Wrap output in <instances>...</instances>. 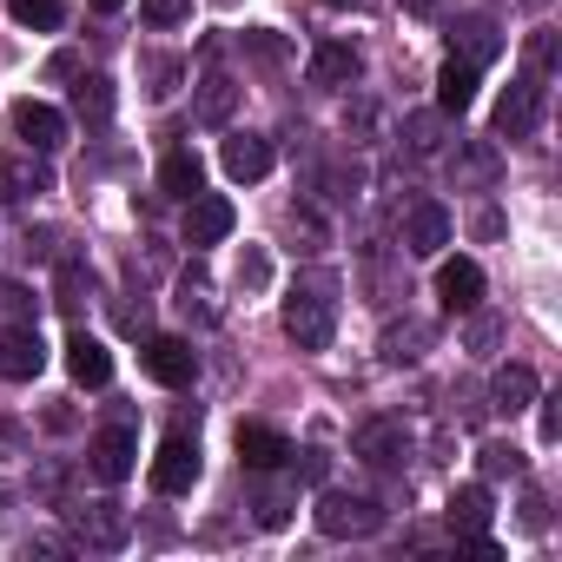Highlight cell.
Segmentation results:
<instances>
[{
    "instance_id": "28",
    "label": "cell",
    "mask_w": 562,
    "mask_h": 562,
    "mask_svg": "<svg viewBox=\"0 0 562 562\" xmlns=\"http://www.w3.org/2000/svg\"><path fill=\"white\" fill-rule=\"evenodd\" d=\"M8 14H14L21 27H34V34H54V27L67 21V8H60V0H8Z\"/></svg>"
},
{
    "instance_id": "25",
    "label": "cell",
    "mask_w": 562,
    "mask_h": 562,
    "mask_svg": "<svg viewBox=\"0 0 562 562\" xmlns=\"http://www.w3.org/2000/svg\"><path fill=\"white\" fill-rule=\"evenodd\" d=\"M424 345H430V325H417V318H404V325H391L384 331V364H417L424 358Z\"/></svg>"
},
{
    "instance_id": "14",
    "label": "cell",
    "mask_w": 562,
    "mask_h": 562,
    "mask_svg": "<svg viewBox=\"0 0 562 562\" xmlns=\"http://www.w3.org/2000/svg\"><path fill=\"white\" fill-rule=\"evenodd\" d=\"M496 54H503V34H496L490 14H463V21H450V60L483 67V60H496Z\"/></svg>"
},
{
    "instance_id": "42",
    "label": "cell",
    "mask_w": 562,
    "mask_h": 562,
    "mask_svg": "<svg viewBox=\"0 0 562 562\" xmlns=\"http://www.w3.org/2000/svg\"><path fill=\"white\" fill-rule=\"evenodd\" d=\"M470 345L490 351V345H496V318H476V325H470Z\"/></svg>"
},
{
    "instance_id": "24",
    "label": "cell",
    "mask_w": 562,
    "mask_h": 562,
    "mask_svg": "<svg viewBox=\"0 0 562 562\" xmlns=\"http://www.w3.org/2000/svg\"><path fill=\"white\" fill-rule=\"evenodd\" d=\"M232 106H238V87H232L225 74H205V80H199V106H192V113H199L205 126H225V120H232Z\"/></svg>"
},
{
    "instance_id": "16",
    "label": "cell",
    "mask_w": 562,
    "mask_h": 562,
    "mask_svg": "<svg viewBox=\"0 0 562 562\" xmlns=\"http://www.w3.org/2000/svg\"><path fill=\"white\" fill-rule=\"evenodd\" d=\"M232 232V199H218V192H199V199H186V245L199 251V245H218Z\"/></svg>"
},
{
    "instance_id": "23",
    "label": "cell",
    "mask_w": 562,
    "mask_h": 562,
    "mask_svg": "<svg viewBox=\"0 0 562 562\" xmlns=\"http://www.w3.org/2000/svg\"><path fill=\"white\" fill-rule=\"evenodd\" d=\"M476 100V67L470 60H443L437 67V113H470Z\"/></svg>"
},
{
    "instance_id": "32",
    "label": "cell",
    "mask_w": 562,
    "mask_h": 562,
    "mask_svg": "<svg viewBox=\"0 0 562 562\" xmlns=\"http://www.w3.org/2000/svg\"><path fill=\"white\" fill-rule=\"evenodd\" d=\"M139 21L146 27H179V21H192V0H139Z\"/></svg>"
},
{
    "instance_id": "31",
    "label": "cell",
    "mask_w": 562,
    "mask_h": 562,
    "mask_svg": "<svg viewBox=\"0 0 562 562\" xmlns=\"http://www.w3.org/2000/svg\"><path fill=\"white\" fill-rule=\"evenodd\" d=\"M87 299H93V271H87L80 258H67V265H60V305L80 318V305H87Z\"/></svg>"
},
{
    "instance_id": "8",
    "label": "cell",
    "mask_w": 562,
    "mask_h": 562,
    "mask_svg": "<svg viewBox=\"0 0 562 562\" xmlns=\"http://www.w3.org/2000/svg\"><path fill=\"white\" fill-rule=\"evenodd\" d=\"M199 483V443L186 437V430H172L166 443H159V457H153V490L159 496H186Z\"/></svg>"
},
{
    "instance_id": "46",
    "label": "cell",
    "mask_w": 562,
    "mask_h": 562,
    "mask_svg": "<svg viewBox=\"0 0 562 562\" xmlns=\"http://www.w3.org/2000/svg\"><path fill=\"white\" fill-rule=\"evenodd\" d=\"M93 8H100V14H113V8H126V0H93Z\"/></svg>"
},
{
    "instance_id": "41",
    "label": "cell",
    "mask_w": 562,
    "mask_h": 562,
    "mask_svg": "<svg viewBox=\"0 0 562 562\" xmlns=\"http://www.w3.org/2000/svg\"><path fill=\"white\" fill-rule=\"evenodd\" d=\"M292 457H299V450H292ZM299 476H305V483H325V450H305V457H299Z\"/></svg>"
},
{
    "instance_id": "5",
    "label": "cell",
    "mask_w": 562,
    "mask_h": 562,
    "mask_svg": "<svg viewBox=\"0 0 562 562\" xmlns=\"http://www.w3.org/2000/svg\"><path fill=\"white\" fill-rule=\"evenodd\" d=\"M536 113H542V74H516L509 93L496 100V139H522V133H536Z\"/></svg>"
},
{
    "instance_id": "27",
    "label": "cell",
    "mask_w": 562,
    "mask_h": 562,
    "mask_svg": "<svg viewBox=\"0 0 562 562\" xmlns=\"http://www.w3.org/2000/svg\"><path fill=\"white\" fill-rule=\"evenodd\" d=\"M74 106H80V120H93V126H106V120H113V80H100V74H87V80L74 87Z\"/></svg>"
},
{
    "instance_id": "45",
    "label": "cell",
    "mask_w": 562,
    "mask_h": 562,
    "mask_svg": "<svg viewBox=\"0 0 562 562\" xmlns=\"http://www.w3.org/2000/svg\"><path fill=\"white\" fill-rule=\"evenodd\" d=\"M8 516H14V483H0V529H8Z\"/></svg>"
},
{
    "instance_id": "6",
    "label": "cell",
    "mask_w": 562,
    "mask_h": 562,
    "mask_svg": "<svg viewBox=\"0 0 562 562\" xmlns=\"http://www.w3.org/2000/svg\"><path fill=\"white\" fill-rule=\"evenodd\" d=\"M139 364H146V378L166 384V391H186V384L199 378V351H192L186 338H146Z\"/></svg>"
},
{
    "instance_id": "1",
    "label": "cell",
    "mask_w": 562,
    "mask_h": 562,
    "mask_svg": "<svg viewBox=\"0 0 562 562\" xmlns=\"http://www.w3.org/2000/svg\"><path fill=\"white\" fill-rule=\"evenodd\" d=\"M331 292H338L331 278H305V285H292V299H285V338L299 351H325L331 345V331H338V299Z\"/></svg>"
},
{
    "instance_id": "11",
    "label": "cell",
    "mask_w": 562,
    "mask_h": 562,
    "mask_svg": "<svg viewBox=\"0 0 562 562\" xmlns=\"http://www.w3.org/2000/svg\"><path fill=\"white\" fill-rule=\"evenodd\" d=\"M443 245H450V212L437 199H411V212H404V251L437 258Z\"/></svg>"
},
{
    "instance_id": "7",
    "label": "cell",
    "mask_w": 562,
    "mask_h": 562,
    "mask_svg": "<svg viewBox=\"0 0 562 562\" xmlns=\"http://www.w3.org/2000/svg\"><path fill=\"white\" fill-rule=\"evenodd\" d=\"M87 463H93L100 483H126V476L139 470V437H133L126 424H106V430L87 443Z\"/></svg>"
},
{
    "instance_id": "29",
    "label": "cell",
    "mask_w": 562,
    "mask_h": 562,
    "mask_svg": "<svg viewBox=\"0 0 562 562\" xmlns=\"http://www.w3.org/2000/svg\"><path fill=\"white\" fill-rule=\"evenodd\" d=\"M179 312H199V318H205V325H212V318H218V305H212V278H205V271H199V265H192V271H186V278H179Z\"/></svg>"
},
{
    "instance_id": "34",
    "label": "cell",
    "mask_w": 562,
    "mask_h": 562,
    "mask_svg": "<svg viewBox=\"0 0 562 562\" xmlns=\"http://www.w3.org/2000/svg\"><path fill=\"white\" fill-rule=\"evenodd\" d=\"M238 285H245V292H265V285H271V258H265L258 245H245V258H238Z\"/></svg>"
},
{
    "instance_id": "13",
    "label": "cell",
    "mask_w": 562,
    "mask_h": 562,
    "mask_svg": "<svg viewBox=\"0 0 562 562\" xmlns=\"http://www.w3.org/2000/svg\"><path fill=\"white\" fill-rule=\"evenodd\" d=\"M47 186H54V172L41 166V153H0V205H21Z\"/></svg>"
},
{
    "instance_id": "17",
    "label": "cell",
    "mask_w": 562,
    "mask_h": 562,
    "mask_svg": "<svg viewBox=\"0 0 562 562\" xmlns=\"http://www.w3.org/2000/svg\"><path fill=\"white\" fill-rule=\"evenodd\" d=\"M312 87H358V74H364V54L351 47V41H325L318 54H312Z\"/></svg>"
},
{
    "instance_id": "44",
    "label": "cell",
    "mask_w": 562,
    "mask_h": 562,
    "mask_svg": "<svg viewBox=\"0 0 562 562\" xmlns=\"http://www.w3.org/2000/svg\"><path fill=\"white\" fill-rule=\"evenodd\" d=\"M67 549H74L67 536H34V555H67Z\"/></svg>"
},
{
    "instance_id": "4",
    "label": "cell",
    "mask_w": 562,
    "mask_h": 562,
    "mask_svg": "<svg viewBox=\"0 0 562 562\" xmlns=\"http://www.w3.org/2000/svg\"><path fill=\"white\" fill-rule=\"evenodd\" d=\"M67 516H74V536H80L87 549H100V555L126 549V536H133V516H126L120 503H80V509H67Z\"/></svg>"
},
{
    "instance_id": "43",
    "label": "cell",
    "mask_w": 562,
    "mask_h": 562,
    "mask_svg": "<svg viewBox=\"0 0 562 562\" xmlns=\"http://www.w3.org/2000/svg\"><path fill=\"white\" fill-rule=\"evenodd\" d=\"M47 74H54V80H74V74H80V60H74V54H54V60H47Z\"/></svg>"
},
{
    "instance_id": "33",
    "label": "cell",
    "mask_w": 562,
    "mask_h": 562,
    "mask_svg": "<svg viewBox=\"0 0 562 562\" xmlns=\"http://www.w3.org/2000/svg\"><path fill=\"white\" fill-rule=\"evenodd\" d=\"M476 463H483V476H522V450L516 443H483Z\"/></svg>"
},
{
    "instance_id": "36",
    "label": "cell",
    "mask_w": 562,
    "mask_h": 562,
    "mask_svg": "<svg viewBox=\"0 0 562 562\" xmlns=\"http://www.w3.org/2000/svg\"><path fill=\"white\" fill-rule=\"evenodd\" d=\"M549 67H555V34L536 27V34H529V74H549Z\"/></svg>"
},
{
    "instance_id": "22",
    "label": "cell",
    "mask_w": 562,
    "mask_h": 562,
    "mask_svg": "<svg viewBox=\"0 0 562 562\" xmlns=\"http://www.w3.org/2000/svg\"><path fill=\"white\" fill-rule=\"evenodd\" d=\"M443 516H450L457 536H483L496 509H490V490H483V483H463V490H450V509H443Z\"/></svg>"
},
{
    "instance_id": "19",
    "label": "cell",
    "mask_w": 562,
    "mask_h": 562,
    "mask_svg": "<svg viewBox=\"0 0 562 562\" xmlns=\"http://www.w3.org/2000/svg\"><path fill=\"white\" fill-rule=\"evenodd\" d=\"M67 371H74V384H87V391H100V384H113V351H106L100 338H87V331H74V338H67Z\"/></svg>"
},
{
    "instance_id": "38",
    "label": "cell",
    "mask_w": 562,
    "mask_h": 562,
    "mask_svg": "<svg viewBox=\"0 0 562 562\" xmlns=\"http://www.w3.org/2000/svg\"><path fill=\"white\" fill-rule=\"evenodd\" d=\"M536 424H542V443L562 437V411H555V397H542V391H536Z\"/></svg>"
},
{
    "instance_id": "47",
    "label": "cell",
    "mask_w": 562,
    "mask_h": 562,
    "mask_svg": "<svg viewBox=\"0 0 562 562\" xmlns=\"http://www.w3.org/2000/svg\"><path fill=\"white\" fill-rule=\"evenodd\" d=\"M430 8H437V0H411V14H430Z\"/></svg>"
},
{
    "instance_id": "15",
    "label": "cell",
    "mask_w": 562,
    "mask_h": 562,
    "mask_svg": "<svg viewBox=\"0 0 562 562\" xmlns=\"http://www.w3.org/2000/svg\"><path fill=\"white\" fill-rule=\"evenodd\" d=\"M218 166H225V179L251 186V179H265V172H271V139H265V133H232V139H225V153H218Z\"/></svg>"
},
{
    "instance_id": "21",
    "label": "cell",
    "mask_w": 562,
    "mask_h": 562,
    "mask_svg": "<svg viewBox=\"0 0 562 562\" xmlns=\"http://www.w3.org/2000/svg\"><path fill=\"white\" fill-rule=\"evenodd\" d=\"M159 192H166V199H199V192H205V166H199V153H186V146L166 153V159H159Z\"/></svg>"
},
{
    "instance_id": "2",
    "label": "cell",
    "mask_w": 562,
    "mask_h": 562,
    "mask_svg": "<svg viewBox=\"0 0 562 562\" xmlns=\"http://www.w3.org/2000/svg\"><path fill=\"white\" fill-rule=\"evenodd\" d=\"M312 516H318V529L338 536V542H345V536H371V529H384V509H378L371 496H345V490H325Z\"/></svg>"
},
{
    "instance_id": "37",
    "label": "cell",
    "mask_w": 562,
    "mask_h": 562,
    "mask_svg": "<svg viewBox=\"0 0 562 562\" xmlns=\"http://www.w3.org/2000/svg\"><path fill=\"white\" fill-rule=\"evenodd\" d=\"M463 172L490 186V179H496V153H490V146H470V153H463Z\"/></svg>"
},
{
    "instance_id": "35",
    "label": "cell",
    "mask_w": 562,
    "mask_h": 562,
    "mask_svg": "<svg viewBox=\"0 0 562 562\" xmlns=\"http://www.w3.org/2000/svg\"><path fill=\"white\" fill-rule=\"evenodd\" d=\"M404 139H411V153H437L443 146V126L430 113H417V120H404Z\"/></svg>"
},
{
    "instance_id": "39",
    "label": "cell",
    "mask_w": 562,
    "mask_h": 562,
    "mask_svg": "<svg viewBox=\"0 0 562 562\" xmlns=\"http://www.w3.org/2000/svg\"><path fill=\"white\" fill-rule=\"evenodd\" d=\"M522 522H529V529H542V522H549V503H542V490H522Z\"/></svg>"
},
{
    "instance_id": "9",
    "label": "cell",
    "mask_w": 562,
    "mask_h": 562,
    "mask_svg": "<svg viewBox=\"0 0 562 562\" xmlns=\"http://www.w3.org/2000/svg\"><path fill=\"white\" fill-rule=\"evenodd\" d=\"M437 305H443L450 318H463V312L483 305V265H476V258H443V265H437Z\"/></svg>"
},
{
    "instance_id": "30",
    "label": "cell",
    "mask_w": 562,
    "mask_h": 562,
    "mask_svg": "<svg viewBox=\"0 0 562 562\" xmlns=\"http://www.w3.org/2000/svg\"><path fill=\"white\" fill-rule=\"evenodd\" d=\"M251 516H258V529H285V522H292V490H278V483L258 490V496H251Z\"/></svg>"
},
{
    "instance_id": "40",
    "label": "cell",
    "mask_w": 562,
    "mask_h": 562,
    "mask_svg": "<svg viewBox=\"0 0 562 562\" xmlns=\"http://www.w3.org/2000/svg\"><path fill=\"white\" fill-rule=\"evenodd\" d=\"M21 443H27V430L14 417H0V457H21Z\"/></svg>"
},
{
    "instance_id": "12",
    "label": "cell",
    "mask_w": 562,
    "mask_h": 562,
    "mask_svg": "<svg viewBox=\"0 0 562 562\" xmlns=\"http://www.w3.org/2000/svg\"><path fill=\"white\" fill-rule=\"evenodd\" d=\"M351 450H358L364 463H378V470H391V463H404V457H411V430H404L397 417H371V424H358V437H351Z\"/></svg>"
},
{
    "instance_id": "18",
    "label": "cell",
    "mask_w": 562,
    "mask_h": 562,
    "mask_svg": "<svg viewBox=\"0 0 562 562\" xmlns=\"http://www.w3.org/2000/svg\"><path fill=\"white\" fill-rule=\"evenodd\" d=\"M238 463L245 470H285L292 463V443L278 437L271 424H238Z\"/></svg>"
},
{
    "instance_id": "3",
    "label": "cell",
    "mask_w": 562,
    "mask_h": 562,
    "mask_svg": "<svg viewBox=\"0 0 562 562\" xmlns=\"http://www.w3.org/2000/svg\"><path fill=\"white\" fill-rule=\"evenodd\" d=\"M8 126H14V139H27V153H41V159L67 146V113L47 106V100H14Z\"/></svg>"
},
{
    "instance_id": "20",
    "label": "cell",
    "mask_w": 562,
    "mask_h": 562,
    "mask_svg": "<svg viewBox=\"0 0 562 562\" xmlns=\"http://www.w3.org/2000/svg\"><path fill=\"white\" fill-rule=\"evenodd\" d=\"M536 391H542V384H536L529 364H503V371L490 378V411H509V417H516V411L536 404Z\"/></svg>"
},
{
    "instance_id": "10",
    "label": "cell",
    "mask_w": 562,
    "mask_h": 562,
    "mask_svg": "<svg viewBox=\"0 0 562 562\" xmlns=\"http://www.w3.org/2000/svg\"><path fill=\"white\" fill-rule=\"evenodd\" d=\"M47 371V345H41V325H8V338H0V378L14 384H34Z\"/></svg>"
},
{
    "instance_id": "26",
    "label": "cell",
    "mask_w": 562,
    "mask_h": 562,
    "mask_svg": "<svg viewBox=\"0 0 562 562\" xmlns=\"http://www.w3.org/2000/svg\"><path fill=\"white\" fill-rule=\"evenodd\" d=\"M0 325H41V299L21 278H0Z\"/></svg>"
}]
</instances>
